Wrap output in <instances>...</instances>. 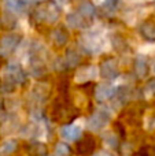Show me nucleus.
Instances as JSON below:
<instances>
[{
	"label": "nucleus",
	"instance_id": "f03ea898",
	"mask_svg": "<svg viewBox=\"0 0 155 156\" xmlns=\"http://www.w3.org/2000/svg\"><path fill=\"white\" fill-rule=\"evenodd\" d=\"M110 121H111L110 111L107 108H99L91 114V116L88 118L87 126L91 132H100L110 123Z\"/></svg>",
	"mask_w": 155,
	"mask_h": 156
},
{
	"label": "nucleus",
	"instance_id": "39448f33",
	"mask_svg": "<svg viewBox=\"0 0 155 156\" xmlns=\"http://www.w3.org/2000/svg\"><path fill=\"white\" fill-rule=\"evenodd\" d=\"M7 80H10L11 82H14L15 85H23L26 82V73L23 71L22 66L19 63H8L5 67V77Z\"/></svg>",
	"mask_w": 155,
	"mask_h": 156
},
{
	"label": "nucleus",
	"instance_id": "9d476101",
	"mask_svg": "<svg viewBox=\"0 0 155 156\" xmlns=\"http://www.w3.org/2000/svg\"><path fill=\"white\" fill-rule=\"evenodd\" d=\"M59 134L60 137L63 138L65 141L67 143H71V141H77L80 137H81V127L76 126V125H71V123H67L65 126L60 127L59 130Z\"/></svg>",
	"mask_w": 155,
	"mask_h": 156
},
{
	"label": "nucleus",
	"instance_id": "4468645a",
	"mask_svg": "<svg viewBox=\"0 0 155 156\" xmlns=\"http://www.w3.org/2000/svg\"><path fill=\"white\" fill-rule=\"evenodd\" d=\"M3 10L5 11V14L10 15H18L23 8V2L22 0H2Z\"/></svg>",
	"mask_w": 155,
	"mask_h": 156
},
{
	"label": "nucleus",
	"instance_id": "393cba45",
	"mask_svg": "<svg viewBox=\"0 0 155 156\" xmlns=\"http://www.w3.org/2000/svg\"><path fill=\"white\" fill-rule=\"evenodd\" d=\"M154 71H155V66H154Z\"/></svg>",
	"mask_w": 155,
	"mask_h": 156
},
{
	"label": "nucleus",
	"instance_id": "9b49d317",
	"mask_svg": "<svg viewBox=\"0 0 155 156\" xmlns=\"http://www.w3.org/2000/svg\"><path fill=\"white\" fill-rule=\"evenodd\" d=\"M77 12H78L87 22H92L93 18L96 16V8L91 2H87V0H85V2L80 3Z\"/></svg>",
	"mask_w": 155,
	"mask_h": 156
},
{
	"label": "nucleus",
	"instance_id": "7ed1b4c3",
	"mask_svg": "<svg viewBox=\"0 0 155 156\" xmlns=\"http://www.w3.org/2000/svg\"><path fill=\"white\" fill-rule=\"evenodd\" d=\"M22 37L19 34L11 33V34H5L0 38V56L7 58L11 54L15 52L18 45L21 44Z\"/></svg>",
	"mask_w": 155,
	"mask_h": 156
},
{
	"label": "nucleus",
	"instance_id": "1a4fd4ad",
	"mask_svg": "<svg viewBox=\"0 0 155 156\" xmlns=\"http://www.w3.org/2000/svg\"><path fill=\"white\" fill-rule=\"evenodd\" d=\"M80 44H81V48L87 54H99L102 51V41L99 38H96L93 34L84 36L80 41Z\"/></svg>",
	"mask_w": 155,
	"mask_h": 156
},
{
	"label": "nucleus",
	"instance_id": "f8f14e48",
	"mask_svg": "<svg viewBox=\"0 0 155 156\" xmlns=\"http://www.w3.org/2000/svg\"><path fill=\"white\" fill-rule=\"evenodd\" d=\"M139 32L144 40L155 43V22L154 21H146L140 25Z\"/></svg>",
	"mask_w": 155,
	"mask_h": 156
},
{
	"label": "nucleus",
	"instance_id": "f257e3e1",
	"mask_svg": "<svg viewBox=\"0 0 155 156\" xmlns=\"http://www.w3.org/2000/svg\"><path fill=\"white\" fill-rule=\"evenodd\" d=\"M60 10L59 4L55 0H48L41 4H38L33 11V16L37 22H44L48 25H54L59 21L60 18Z\"/></svg>",
	"mask_w": 155,
	"mask_h": 156
},
{
	"label": "nucleus",
	"instance_id": "dca6fc26",
	"mask_svg": "<svg viewBox=\"0 0 155 156\" xmlns=\"http://www.w3.org/2000/svg\"><path fill=\"white\" fill-rule=\"evenodd\" d=\"M63 67L65 69H74L78 66L80 63V55L76 49H67L66 51V55L62 60Z\"/></svg>",
	"mask_w": 155,
	"mask_h": 156
},
{
	"label": "nucleus",
	"instance_id": "4be33fe9",
	"mask_svg": "<svg viewBox=\"0 0 155 156\" xmlns=\"http://www.w3.org/2000/svg\"><path fill=\"white\" fill-rule=\"evenodd\" d=\"M104 140H106V143L109 144V145H113V148H117V137H115L114 134H111V133H110V134L107 136Z\"/></svg>",
	"mask_w": 155,
	"mask_h": 156
},
{
	"label": "nucleus",
	"instance_id": "423d86ee",
	"mask_svg": "<svg viewBox=\"0 0 155 156\" xmlns=\"http://www.w3.org/2000/svg\"><path fill=\"white\" fill-rule=\"evenodd\" d=\"M73 107L67 103V100L65 101H60V99L55 103L54 105V119L55 121H62V122H67V121H71V116L70 114L73 112Z\"/></svg>",
	"mask_w": 155,
	"mask_h": 156
},
{
	"label": "nucleus",
	"instance_id": "2eb2a0df",
	"mask_svg": "<svg viewBox=\"0 0 155 156\" xmlns=\"http://www.w3.org/2000/svg\"><path fill=\"white\" fill-rule=\"evenodd\" d=\"M133 67H135V74L137 76V78L142 80V78L147 77V74H148V62L143 55H137L136 56Z\"/></svg>",
	"mask_w": 155,
	"mask_h": 156
},
{
	"label": "nucleus",
	"instance_id": "f3484780",
	"mask_svg": "<svg viewBox=\"0 0 155 156\" xmlns=\"http://www.w3.org/2000/svg\"><path fill=\"white\" fill-rule=\"evenodd\" d=\"M51 37H52V41H54L58 47H62V45H65V44L67 43L69 34H67V32L65 30V27H58V29L52 30Z\"/></svg>",
	"mask_w": 155,
	"mask_h": 156
},
{
	"label": "nucleus",
	"instance_id": "5701e85b",
	"mask_svg": "<svg viewBox=\"0 0 155 156\" xmlns=\"http://www.w3.org/2000/svg\"><path fill=\"white\" fill-rule=\"evenodd\" d=\"M92 156H113V155L110 154V152H107V151H100V152H98V154H95Z\"/></svg>",
	"mask_w": 155,
	"mask_h": 156
},
{
	"label": "nucleus",
	"instance_id": "aec40b11",
	"mask_svg": "<svg viewBox=\"0 0 155 156\" xmlns=\"http://www.w3.org/2000/svg\"><path fill=\"white\" fill-rule=\"evenodd\" d=\"M120 2L121 0H104V8L107 11H110V12H113V11L117 10Z\"/></svg>",
	"mask_w": 155,
	"mask_h": 156
},
{
	"label": "nucleus",
	"instance_id": "0eeeda50",
	"mask_svg": "<svg viewBox=\"0 0 155 156\" xmlns=\"http://www.w3.org/2000/svg\"><path fill=\"white\" fill-rule=\"evenodd\" d=\"M96 148V141L91 134L82 136L77 140V152L81 156H89L93 154Z\"/></svg>",
	"mask_w": 155,
	"mask_h": 156
},
{
	"label": "nucleus",
	"instance_id": "b1692460",
	"mask_svg": "<svg viewBox=\"0 0 155 156\" xmlns=\"http://www.w3.org/2000/svg\"><path fill=\"white\" fill-rule=\"evenodd\" d=\"M0 156H7V155H4V154H3V152H0Z\"/></svg>",
	"mask_w": 155,
	"mask_h": 156
},
{
	"label": "nucleus",
	"instance_id": "6ab92c4d",
	"mask_svg": "<svg viewBox=\"0 0 155 156\" xmlns=\"http://www.w3.org/2000/svg\"><path fill=\"white\" fill-rule=\"evenodd\" d=\"M71 149L67 144L65 143H58L55 145V156H70Z\"/></svg>",
	"mask_w": 155,
	"mask_h": 156
},
{
	"label": "nucleus",
	"instance_id": "6e6552de",
	"mask_svg": "<svg viewBox=\"0 0 155 156\" xmlns=\"http://www.w3.org/2000/svg\"><path fill=\"white\" fill-rule=\"evenodd\" d=\"M117 86L111 85L109 82H104V83H100V85L96 86L95 89V99L98 100L99 103H103L106 100H111L113 97L115 96L117 93Z\"/></svg>",
	"mask_w": 155,
	"mask_h": 156
},
{
	"label": "nucleus",
	"instance_id": "412c9836",
	"mask_svg": "<svg viewBox=\"0 0 155 156\" xmlns=\"http://www.w3.org/2000/svg\"><path fill=\"white\" fill-rule=\"evenodd\" d=\"M146 90L151 94H155V78H151V80L147 82V85H146Z\"/></svg>",
	"mask_w": 155,
	"mask_h": 156
},
{
	"label": "nucleus",
	"instance_id": "20e7f679",
	"mask_svg": "<svg viewBox=\"0 0 155 156\" xmlns=\"http://www.w3.org/2000/svg\"><path fill=\"white\" fill-rule=\"evenodd\" d=\"M99 74L104 81H114L115 78L120 76V67L115 59L113 58H107L100 63L99 67Z\"/></svg>",
	"mask_w": 155,
	"mask_h": 156
},
{
	"label": "nucleus",
	"instance_id": "a211bd4d",
	"mask_svg": "<svg viewBox=\"0 0 155 156\" xmlns=\"http://www.w3.org/2000/svg\"><path fill=\"white\" fill-rule=\"evenodd\" d=\"M16 147H18V143H16V140H8L5 141L4 144L2 145V152L4 155H11L13 152L16 151Z\"/></svg>",
	"mask_w": 155,
	"mask_h": 156
},
{
	"label": "nucleus",
	"instance_id": "ddd939ff",
	"mask_svg": "<svg viewBox=\"0 0 155 156\" xmlns=\"http://www.w3.org/2000/svg\"><path fill=\"white\" fill-rule=\"evenodd\" d=\"M66 25L71 29H85L88 26V22L78 12H70L66 16Z\"/></svg>",
	"mask_w": 155,
	"mask_h": 156
}]
</instances>
